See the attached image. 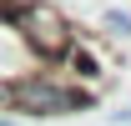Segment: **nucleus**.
Here are the masks:
<instances>
[{"mask_svg": "<svg viewBox=\"0 0 131 126\" xmlns=\"http://www.w3.org/2000/svg\"><path fill=\"white\" fill-rule=\"evenodd\" d=\"M5 20H10V30L20 35V46L35 50L40 61H61L66 50L76 46V30L66 25V15L56 5H46V0H20V5L5 0Z\"/></svg>", "mask_w": 131, "mask_h": 126, "instance_id": "nucleus-1", "label": "nucleus"}, {"mask_svg": "<svg viewBox=\"0 0 131 126\" xmlns=\"http://www.w3.org/2000/svg\"><path fill=\"white\" fill-rule=\"evenodd\" d=\"M5 106H15L20 116H71V111L91 106V91L66 86V81L46 76V71H25L20 81L5 86Z\"/></svg>", "mask_w": 131, "mask_h": 126, "instance_id": "nucleus-2", "label": "nucleus"}, {"mask_svg": "<svg viewBox=\"0 0 131 126\" xmlns=\"http://www.w3.org/2000/svg\"><path fill=\"white\" fill-rule=\"evenodd\" d=\"M0 15H5V0H0Z\"/></svg>", "mask_w": 131, "mask_h": 126, "instance_id": "nucleus-5", "label": "nucleus"}, {"mask_svg": "<svg viewBox=\"0 0 131 126\" xmlns=\"http://www.w3.org/2000/svg\"><path fill=\"white\" fill-rule=\"evenodd\" d=\"M61 61L71 66V71H76V76H81V81H91V86H96V81H101V66H96V56H91V50H86V46H71V50H66V56H61Z\"/></svg>", "mask_w": 131, "mask_h": 126, "instance_id": "nucleus-3", "label": "nucleus"}, {"mask_svg": "<svg viewBox=\"0 0 131 126\" xmlns=\"http://www.w3.org/2000/svg\"><path fill=\"white\" fill-rule=\"evenodd\" d=\"M106 30H116V35H131V15H126V10H106Z\"/></svg>", "mask_w": 131, "mask_h": 126, "instance_id": "nucleus-4", "label": "nucleus"}]
</instances>
